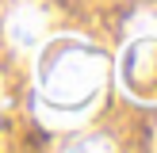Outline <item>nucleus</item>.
I'll use <instances>...</instances> for the list:
<instances>
[{"label": "nucleus", "mask_w": 157, "mask_h": 153, "mask_svg": "<svg viewBox=\"0 0 157 153\" xmlns=\"http://www.w3.org/2000/svg\"><path fill=\"white\" fill-rule=\"evenodd\" d=\"M104 50L84 38H46L35 54V107L54 126L84 122L107 92Z\"/></svg>", "instance_id": "obj_1"}, {"label": "nucleus", "mask_w": 157, "mask_h": 153, "mask_svg": "<svg viewBox=\"0 0 157 153\" xmlns=\"http://www.w3.org/2000/svg\"><path fill=\"white\" fill-rule=\"evenodd\" d=\"M119 84L130 99L153 107L157 103V31L134 35L119 54Z\"/></svg>", "instance_id": "obj_2"}, {"label": "nucleus", "mask_w": 157, "mask_h": 153, "mask_svg": "<svg viewBox=\"0 0 157 153\" xmlns=\"http://www.w3.org/2000/svg\"><path fill=\"white\" fill-rule=\"evenodd\" d=\"M46 38H50V12L38 0H15L4 12V42L15 54H31L35 58Z\"/></svg>", "instance_id": "obj_3"}, {"label": "nucleus", "mask_w": 157, "mask_h": 153, "mask_svg": "<svg viewBox=\"0 0 157 153\" xmlns=\"http://www.w3.org/2000/svg\"><path fill=\"white\" fill-rule=\"evenodd\" d=\"M69 149H115L107 138H92V142H65Z\"/></svg>", "instance_id": "obj_4"}]
</instances>
